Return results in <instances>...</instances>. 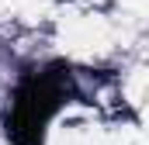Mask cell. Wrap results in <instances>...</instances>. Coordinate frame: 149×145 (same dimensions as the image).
Masks as SVG:
<instances>
[{
  "mask_svg": "<svg viewBox=\"0 0 149 145\" xmlns=\"http://www.w3.org/2000/svg\"><path fill=\"white\" fill-rule=\"evenodd\" d=\"M66 97H70V72L63 66L28 72L10 100V117H7L10 145H42L45 124L63 107Z\"/></svg>",
  "mask_w": 149,
  "mask_h": 145,
  "instance_id": "cell-1",
  "label": "cell"
}]
</instances>
